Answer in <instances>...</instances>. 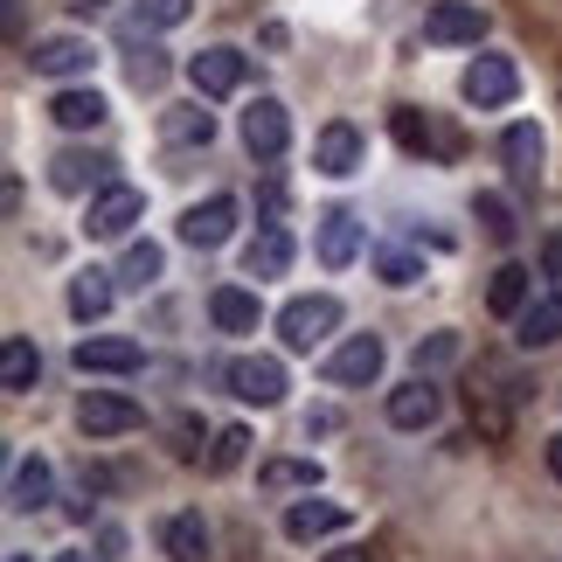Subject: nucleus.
Here are the masks:
<instances>
[{
    "mask_svg": "<svg viewBox=\"0 0 562 562\" xmlns=\"http://www.w3.org/2000/svg\"><path fill=\"white\" fill-rule=\"evenodd\" d=\"M334 327H340V299L334 292H306V299H292V306L278 313V340H285L292 355H313Z\"/></svg>",
    "mask_w": 562,
    "mask_h": 562,
    "instance_id": "obj_1",
    "label": "nucleus"
},
{
    "mask_svg": "<svg viewBox=\"0 0 562 562\" xmlns=\"http://www.w3.org/2000/svg\"><path fill=\"white\" fill-rule=\"evenodd\" d=\"M389 133H396L403 154H424V160H459L465 154L459 125H445V119H430V112H409V104L389 112Z\"/></svg>",
    "mask_w": 562,
    "mask_h": 562,
    "instance_id": "obj_2",
    "label": "nucleus"
},
{
    "mask_svg": "<svg viewBox=\"0 0 562 562\" xmlns=\"http://www.w3.org/2000/svg\"><path fill=\"white\" fill-rule=\"evenodd\" d=\"M139 215H146V194L133 181H112V188L91 194V209H83V236H104V244H112V236H125Z\"/></svg>",
    "mask_w": 562,
    "mask_h": 562,
    "instance_id": "obj_3",
    "label": "nucleus"
},
{
    "mask_svg": "<svg viewBox=\"0 0 562 562\" xmlns=\"http://www.w3.org/2000/svg\"><path fill=\"white\" fill-rule=\"evenodd\" d=\"M112 154H98V146H63V154L49 160V188L56 194H98L112 188Z\"/></svg>",
    "mask_w": 562,
    "mask_h": 562,
    "instance_id": "obj_4",
    "label": "nucleus"
},
{
    "mask_svg": "<svg viewBox=\"0 0 562 562\" xmlns=\"http://www.w3.org/2000/svg\"><path fill=\"white\" fill-rule=\"evenodd\" d=\"M146 409L133 396H119V389H91V396L77 403V430L83 438H125V430H139Z\"/></svg>",
    "mask_w": 562,
    "mask_h": 562,
    "instance_id": "obj_5",
    "label": "nucleus"
},
{
    "mask_svg": "<svg viewBox=\"0 0 562 562\" xmlns=\"http://www.w3.org/2000/svg\"><path fill=\"white\" fill-rule=\"evenodd\" d=\"M459 91H465V104H480V112H501V104H514V91H521V70H514L507 56H472Z\"/></svg>",
    "mask_w": 562,
    "mask_h": 562,
    "instance_id": "obj_6",
    "label": "nucleus"
},
{
    "mask_svg": "<svg viewBox=\"0 0 562 562\" xmlns=\"http://www.w3.org/2000/svg\"><path fill=\"white\" fill-rule=\"evenodd\" d=\"M223 382H229V396L271 409L278 396H285V361H271V355H236V361H223Z\"/></svg>",
    "mask_w": 562,
    "mask_h": 562,
    "instance_id": "obj_7",
    "label": "nucleus"
},
{
    "mask_svg": "<svg viewBox=\"0 0 562 562\" xmlns=\"http://www.w3.org/2000/svg\"><path fill=\"white\" fill-rule=\"evenodd\" d=\"M480 35H486V14L472 0H438L424 14V42H438V49H480Z\"/></svg>",
    "mask_w": 562,
    "mask_h": 562,
    "instance_id": "obj_8",
    "label": "nucleus"
},
{
    "mask_svg": "<svg viewBox=\"0 0 562 562\" xmlns=\"http://www.w3.org/2000/svg\"><path fill=\"white\" fill-rule=\"evenodd\" d=\"M382 340L375 334H348V340H340V348L327 355V382L334 389H369L375 375H382Z\"/></svg>",
    "mask_w": 562,
    "mask_h": 562,
    "instance_id": "obj_9",
    "label": "nucleus"
},
{
    "mask_svg": "<svg viewBox=\"0 0 562 562\" xmlns=\"http://www.w3.org/2000/svg\"><path fill=\"white\" fill-rule=\"evenodd\" d=\"M236 236V194H209V202H194L181 215V244L188 250H223Z\"/></svg>",
    "mask_w": 562,
    "mask_h": 562,
    "instance_id": "obj_10",
    "label": "nucleus"
},
{
    "mask_svg": "<svg viewBox=\"0 0 562 562\" xmlns=\"http://www.w3.org/2000/svg\"><path fill=\"white\" fill-rule=\"evenodd\" d=\"M70 361H77L83 375H133L139 361H146V348H139V340H125V334H83Z\"/></svg>",
    "mask_w": 562,
    "mask_h": 562,
    "instance_id": "obj_11",
    "label": "nucleus"
},
{
    "mask_svg": "<svg viewBox=\"0 0 562 562\" xmlns=\"http://www.w3.org/2000/svg\"><path fill=\"white\" fill-rule=\"evenodd\" d=\"M244 77H250V56H236V49H202L188 63V83L202 98H236L244 91Z\"/></svg>",
    "mask_w": 562,
    "mask_h": 562,
    "instance_id": "obj_12",
    "label": "nucleus"
},
{
    "mask_svg": "<svg viewBox=\"0 0 562 562\" xmlns=\"http://www.w3.org/2000/svg\"><path fill=\"white\" fill-rule=\"evenodd\" d=\"M244 146H250L257 160H278L292 146V112L278 98H257L250 112H244Z\"/></svg>",
    "mask_w": 562,
    "mask_h": 562,
    "instance_id": "obj_13",
    "label": "nucleus"
},
{
    "mask_svg": "<svg viewBox=\"0 0 562 562\" xmlns=\"http://www.w3.org/2000/svg\"><path fill=\"white\" fill-rule=\"evenodd\" d=\"M438 409H445V396H438L430 375H409L403 389H389V424H396V430H430Z\"/></svg>",
    "mask_w": 562,
    "mask_h": 562,
    "instance_id": "obj_14",
    "label": "nucleus"
},
{
    "mask_svg": "<svg viewBox=\"0 0 562 562\" xmlns=\"http://www.w3.org/2000/svg\"><path fill=\"white\" fill-rule=\"evenodd\" d=\"M29 63H35V77H83V70H91V42H83V35H42L35 42V49H29Z\"/></svg>",
    "mask_w": 562,
    "mask_h": 562,
    "instance_id": "obj_15",
    "label": "nucleus"
},
{
    "mask_svg": "<svg viewBox=\"0 0 562 562\" xmlns=\"http://www.w3.org/2000/svg\"><path fill=\"white\" fill-rule=\"evenodd\" d=\"M313 167H319V175H327V181H348L355 167H361V133H355L348 119H334L327 133L313 139Z\"/></svg>",
    "mask_w": 562,
    "mask_h": 562,
    "instance_id": "obj_16",
    "label": "nucleus"
},
{
    "mask_svg": "<svg viewBox=\"0 0 562 562\" xmlns=\"http://www.w3.org/2000/svg\"><path fill=\"white\" fill-rule=\"evenodd\" d=\"M514 340L535 355V348H555L562 340V292H535L528 306H521V319H514Z\"/></svg>",
    "mask_w": 562,
    "mask_h": 562,
    "instance_id": "obj_17",
    "label": "nucleus"
},
{
    "mask_svg": "<svg viewBox=\"0 0 562 562\" xmlns=\"http://www.w3.org/2000/svg\"><path fill=\"white\" fill-rule=\"evenodd\" d=\"M348 528V507L340 501H292L285 507V535L292 542H327V535Z\"/></svg>",
    "mask_w": 562,
    "mask_h": 562,
    "instance_id": "obj_18",
    "label": "nucleus"
},
{
    "mask_svg": "<svg viewBox=\"0 0 562 562\" xmlns=\"http://www.w3.org/2000/svg\"><path fill=\"white\" fill-rule=\"evenodd\" d=\"M355 257H361V223H355L348 209H327V215H319V265L348 271Z\"/></svg>",
    "mask_w": 562,
    "mask_h": 562,
    "instance_id": "obj_19",
    "label": "nucleus"
},
{
    "mask_svg": "<svg viewBox=\"0 0 562 562\" xmlns=\"http://www.w3.org/2000/svg\"><path fill=\"white\" fill-rule=\"evenodd\" d=\"M244 271L257 278V285H265V278H285V271H292V236L278 229V223H265V229L244 244Z\"/></svg>",
    "mask_w": 562,
    "mask_h": 562,
    "instance_id": "obj_20",
    "label": "nucleus"
},
{
    "mask_svg": "<svg viewBox=\"0 0 562 562\" xmlns=\"http://www.w3.org/2000/svg\"><path fill=\"white\" fill-rule=\"evenodd\" d=\"M49 501H56V472H49V459H21L14 480H8V507H14V514H42Z\"/></svg>",
    "mask_w": 562,
    "mask_h": 562,
    "instance_id": "obj_21",
    "label": "nucleus"
},
{
    "mask_svg": "<svg viewBox=\"0 0 562 562\" xmlns=\"http://www.w3.org/2000/svg\"><path fill=\"white\" fill-rule=\"evenodd\" d=\"M160 549H167V562H209V521L202 514H167L160 521Z\"/></svg>",
    "mask_w": 562,
    "mask_h": 562,
    "instance_id": "obj_22",
    "label": "nucleus"
},
{
    "mask_svg": "<svg viewBox=\"0 0 562 562\" xmlns=\"http://www.w3.org/2000/svg\"><path fill=\"white\" fill-rule=\"evenodd\" d=\"M209 319H215L223 334H257L265 306H257V292H244V285H215V292H209Z\"/></svg>",
    "mask_w": 562,
    "mask_h": 562,
    "instance_id": "obj_23",
    "label": "nucleus"
},
{
    "mask_svg": "<svg viewBox=\"0 0 562 562\" xmlns=\"http://www.w3.org/2000/svg\"><path fill=\"white\" fill-rule=\"evenodd\" d=\"M112 299H119V271H77L70 278V313L83 319V327L112 313Z\"/></svg>",
    "mask_w": 562,
    "mask_h": 562,
    "instance_id": "obj_24",
    "label": "nucleus"
},
{
    "mask_svg": "<svg viewBox=\"0 0 562 562\" xmlns=\"http://www.w3.org/2000/svg\"><path fill=\"white\" fill-rule=\"evenodd\" d=\"M501 160H507V175L521 188H535V181H542V133H535V125H507Z\"/></svg>",
    "mask_w": 562,
    "mask_h": 562,
    "instance_id": "obj_25",
    "label": "nucleus"
},
{
    "mask_svg": "<svg viewBox=\"0 0 562 562\" xmlns=\"http://www.w3.org/2000/svg\"><path fill=\"white\" fill-rule=\"evenodd\" d=\"M35 375H42L35 340H29V334H8V348H0V389H8V396H29Z\"/></svg>",
    "mask_w": 562,
    "mask_h": 562,
    "instance_id": "obj_26",
    "label": "nucleus"
},
{
    "mask_svg": "<svg viewBox=\"0 0 562 562\" xmlns=\"http://www.w3.org/2000/svg\"><path fill=\"white\" fill-rule=\"evenodd\" d=\"M535 299V271L528 265H501L493 271V285H486V306L501 313V319H521V306Z\"/></svg>",
    "mask_w": 562,
    "mask_h": 562,
    "instance_id": "obj_27",
    "label": "nucleus"
},
{
    "mask_svg": "<svg viewBox=\"0 0 562 562\" xmlns=\"http://www.w3.org/2000/svg\"><path fill=\"white\" fill-rule=\"evenodd\" d=\"M49 119L63 125V133H98V125H104V98L98 91H56Z\"/></svg>",
    "mask_w": 562,
    "mask_h": 562,
    "instance_id": "obj_28",
    "label": "nucleus"
},
{
    "mask_svg": "<svg viewBox=\"0 0 562 562\" xmlns=\"http://www.w3.org/2000/svg\"><path fill=\"white\" fill-rule=\"evenodd\" d=\"M160 139L167 146H209L215 139V112H202V104H175V112L160 119Z\"/></svg>",
    "mask_w": 562,
    "mask_h": 562,
    "instance_id": "obj_29",
    "label": "nucleus"
},
{
    "mask_svg": "<svg viewBox=\"0 0 562 562\" xmlns=\"http://www.w3.org/2000/svg\"><path fill=\"white\" fill-rule=\"evenodd\" d=\"M257 486L265 493H313L319 486V459H271V465H257Z\"/></svg>",
    "mask_w": 562,
    "mask_h": 562,
    "instance_id": "obj_30",
    "label": "nucleus"
},
{
    "mask_svg": "<svg viewBox=\"0 0 562 562\" xmlns=\"http://www.w3.org/2000/svg\"><path fill=\"white\" fill-rule=\"evenodd\" d=\"M465 409H472V424H480L486 438H507V403L493 396V382H472L465 389Z\"/></svg>",
    "mask_w": 562,
    "mask_h": 562,
    "instance_id": "obj_31",
    "label": "nucleus"
},
{
    "mask_svg": "<svg viewBox=\"0 0 562 562\" xmlns=\"http://www.w3.org/2000/svg\"><path fill=\"white\" fill-rule=\"evenodd\" d=\"M160 265H167V257H160V244H133V250L119 257V285L146 292V285H154V278H160Z\"/></svg>",
    "mask_w": 562,
    "mask_h": 562,
    "instance_id": "obj_32",
    "label": "nucleus"
},
{
    "mask_svg": "<svg viewBox=\"0 0 562 562\" xmlns=\"http://www.w3.org/2000/svg\"><path fill=\"white\" fill-rule=\"evenodd\" d=\"M375 271H382V285H417V278H424V257L403 250V244H389V250H375Z\"/></svg>",
    "mask_w": 562,
    "mask_h": 562,
    "instance_id": "obj_33",
    "label": "nucleus"
},
{
    "mask_svg": "<svg viewBox=\"0 0 562 562\" xmlns=\"http://www.w3.org/2000/svg\"><path fill=\"white\" fill-rule=\"evenodd\" d=\"M472 215H480V229L493 236V244H514V209H507V194H480V202H472Z\"/></svg>",
    "mask_w": 562,
    "mask_h": 562,
    "instance_id": "obj_34",
    "label": "nucleus"
},
{
    "mask_svg": "<svg viewBox=\"0 0 562 562\" xmlns=\"http://www.w3.org/2000/svg\"><path fill=\"white\" fill-rule=\"evenodd\" d=\"M244 451H250V430H244V424L215 430V445H209V472H236V465H244Z\"/></svg>",
    "mask_w": 562,
    "mask_h": 562,
    "instance_id": "obj_35",
    "label": "nucleus"
},
{
    "mask_svg": "<svg viewBox=\"0 0 562 562\" xmlns=\"http://www.w3.org/2000/svg\"><path fill=\"white\" fill-rule=\"evenodd\" d=\"M125 70H133L139 91H160V83H167V49H154V42H146V49L125 56Z\"/></svg>",
    "mask_w": 562,
    "mask_h": 562,
    "instance_id": "obj_36",
    "label": "nucleus"
},
{
    "mask_svg": "<svg viewBox=\"0 0 562 562\" xmlns=\"http://www.w3.org/2000/svg\"><path fill=\"white\" fill-rule=\"evenodd\" d=\"M445 361H459V334H430V340H417V375L445 369Z\"/></svg>",
    "mask_w": 562,
    "mask_h": 562,
    "instance_id": "obj_37",
    "label": "nucleus"
},
{
    "mask_svg": "<svg viewBox=\"0 0 562 562\" xmlns=\"http://www.w3.org/2000/svg\"><path fill=\"white\" fill-rule=\"evenodd\" d=\"M188 8H194V0H139V21H146V29H181Z\"/></svg>",
    "mask_w": 562,
    "mask_h": 562,
    "instance_id": "obj_38",
    "label": "nucleus"
},
{
    "mask_svg": "<svg viewBox=\"0 0 562 562\" xmlns=\"http://www.w3.org/2000/svg\"><path fill=\"white\" fill-rule=\"evenodd\" d=\"M167 438H175V459H202V424H194V417H175Z\"/></svg>",
    "mask_w": 562,
    "mask_h": 562,
    "instance_id": "obj_39",
    "label": "nucleus"
},
{
    "mask_svg": "<svg viewBox=\"0 0 562 562\" xmlns=\"http://www.w3.org/2000/svg\"><path fill=\"white\" fill-rule=\"evenodd\" d=\"M257 209H265V215H271V223H278V215H285V188H278V181H271L265 194H257Z\"/></svg>",
    "mask_w": 562,
    "mask_h": 562,
    "instance_id": "obj_40",
    "label": "nucleus"
},
{
    "mask_svg": "<svg viewBox=\"0 0 562 562\" xmlns=\"http://www.w3.org/2000/svg\"><path fill=\"white\" fill-rule=\"evenodd\" d=\"M340 417H334V409H313V417H306V438H327V430H334Z\"/></svg>",
    "mask_w": 562,
    "mask_h": 562,
    "instance_id": "obj_41",
    "label": "nucleus"
},
{
    "mask_svg": "<svg viewBox=\"0 0 562 562\" xmlns=\"http://www.w3.org/2000/svg\"><path fill=\"white\" fill-rule=\"evenodd\" d=\"M549 472L562 480V438H549Z\"/></svg>",
    "mask_w": 562,
    "mask_h": 562,
    "instance_id": "obj_42",
    "label": "nucleus"
},
{
    "mask_svg": "<svg viewBox=\"0 0 562 562\" xmlns=\"http://www.w3.org/2000/svg\"><path fill=\"white\" fill-rule=\"evenodd\" d=\"M0 562H29V555H21V549H8V555H0Z\"/></svg>",
    "mask_w": 562,
    "mask_h": 562,
    "instance_id": "obj_43",
    "label": "nucleus"
},
{
    "mask_svg": "<svg viewBox=\"0 0 562 562\" xmlns=\"http://www.w3.org/2000/svg\"><path fill=\"white\" fill-rule=\"evenodd\" d=\"M56 562H91V555H56Z\"/></svg>",
    "mask_w": 562,
    "mask_h": 562,
    "instance_id": "obj_44",
    "label": "nucleus"
},
{
    "mask_svg": "<svg viewBox=\"0 0 562 562\" xmlns=\"http://www.w3.org/2000/svg\"><path fill=\"white\" fill-rule=\"evenodd\" d=\"M555 562H562V555H555Z\"/></svg>",
    "mask_w": 562,
    "mask_h": 562,
    "instance_id": "obj_45",
    "label": "nucleus"
}]
</instances>
